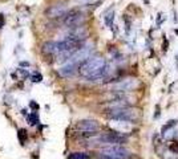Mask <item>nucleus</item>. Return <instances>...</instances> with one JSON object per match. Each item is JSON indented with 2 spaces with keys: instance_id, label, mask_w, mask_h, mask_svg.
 <instances>
[{
  "instance_id": "7",
  "label": "nucleus",
  "mask_w": 178,
  "mask_h": 159,
  "mask_svg": "<svg viewBox=\"0 0 178 159\" xmlns=\"http://www.w3.org/2000/svg\"><path fill=\"white\" fill-rule=\"evenodd\" d=\"M100 140H103L104 143H109V145H120L126 142L125 135L120 134L118 131H110V133H105V134L100 135Z\"/></svg>"
},
{
  "instance_id": "14",
  "label": "nucleus",
  "mask_w": 178,
  "mask_h": 159,
  "mask_svg": "<svg viewBox=\"0 0 178 159\" xmlns=\"http://www.w3.org/2000/svg\"><path fill=\"white\" fill-rule=\"evenodd\" d=\"M19 138H20V142L24 145V142L27 140V134H25V130H19Z\"/></svg>"
},
{
  "instance_id": "10",
  "label": "nucleus",
  "mask_w": 178,
  "mask_h": 159,
  "mask_svg": "<svg viewBox=\"0 0 178 159\" xmlns=\"http://www.w3.org/2000/svg\"><path fill=\"white\" fill-rule=\"evenodd\" d=\"M77 70H78V66L68 61L65 65H63L61 68H59L57 72H59V74L61 76V77H71V76H73Z\"/></svg>"
},
{
  "instance_id": "8",
  "label": "nucleus",
  "mask_w": 178,
  "mask_h": 159,
  "mask_svg": "<svg viewBox=\"0 0 178 159\" xmlns=\"http://www.w3.org/2000/svg\"><path fill=\"white\" fill-rule=\"evenodd\" d=\"M75 129L81 133H96L100 129V125L94 119H81L76 123Z\"/></svg>"
},
{
  "instance_id": "15",
  "label": "nucleus",
  "mask_w": 178,
  "mask_h": 159,
  "mask_svg": "<svg viewBox=\"0 0 178 159\" xmlns=\"http://www.w3.org/2000/svg\"><path fill=\"white\" fill-rule=\"evenodd\" d=\"M41 76L40 74H36V76H33V77H32V81L33 82H39V81H41Z\"/></svg>"
},
{
  "instance_id": "13",
  "label": "nucleus",
  "mask_w": 178,
  "mask_h": 159,
  "mask_svg": "<svg viewBox=\"0 0 178 159\" xmlns=\"http://www.w3.org/2000/svg\"><path fill=\"white\" fill-rule=\"evenodd\" d=\"M75 1L80 6H96V4L101 3L103 0H75Z\"/></svg>"
},
{
  "instance_id": "3",
  "label": "nucleus",
  "mask_w": 178,
  "mask_h": 159,
  "mask_svg": "<svg viewBox=\"0 0 178 159\" xmlns=\"http://www.w3.org/2000/svg\"><path fill=\"white\" fill-rule=\"evenodd\" d=\"M100 155H104L110 159H130L132 154L129 153L125 147L120 145H110L100 150Z\"/></svg>"
},
{
  "instance_id": "9",
  "label": "nucleus",
  "mask_w": 178,
  "mask_h": 159,
  "mask_svg": "<svg viewBox=\"0 0 178 159\" xmlns=\"http://www.w3.org/2000/svg\"><path fill=\"white\" fill-rule=\"evenodd\" d=\"M66 12H68V6L60 3V4L51 6L47 10V16L49 19H57V17H63Z\"/></svg>"
},
{
  "instance_id": "2",
  "label": "nucleus",
  "mask_w": 178,
  "mask_h": 159,
  "mask_svg": "<svg viewBox=\"0 0 178 159\" xmlns=\"http://www.w3.org/2000/svg\"><path fill=\"white\" fill-rule=\"evenodd\" d=\"M106 116L113 121L128 122V123H134L140 119V113L134 109H130L128 106L122 107H114V109H108Z\"/></svg>"
},
{
  "instance_id": "11",
  "label": "nucleus",
  "mask_w": 178,
  "mask_h": 159,
  "mask_svg": "<svg viewBox=\"0 0 178 159\" xmlns=\"http://www.w3.org/2000/svg\"><path fill=\"white\" fill-rule=\"evenodd\" d=\"M68 159H91V155L87 153H81V151H77V153H72L68 156Z\"/></svg>"
},
{
  "instance_id": "5",
  "label": "nucleus",
  "mask_w": 178,
  "mask_h": 159,
  "mask_svg": "<svg viewBox=\"0 0 178 159\" xmlns=\"http://www.w3.org/2000/svg\"><path fill=\"white\" fill-rule=\"evenodd\" d=\"M140 86V82H138L137 78H133V77H126V78H122V80H118L117 82H114L112 86V89L114 92H132V90H136L137 87Z\"/></svg>"
},
{
  "instance_id": "4",
  "label": "nucleus",
  "mask_w": 178,
  "mask_h": 159,
  "mask_svg": "<svg viewBox=\"0 0 178 159\" xmlns=\"http://www.w3.org/2000/svg\"><path fill=\"white\" fill-rule=\"evenodd\" d=\"M87 20V15L81 10H72L68 11L63 16V23L65 27L69 28H76V27H81Z\"/></svg>"
},
{
  "instance_id": "1",
  "label": "nucleus",
  "mask_w": 178,
  "mask_h": 159,
  "mask_svg": "<svg viewBox=\"0 0 178 159\" xmlns=\"http://www.w3.org/2000/svg\"><path fill=\"white\" fill-rule=\"evenodd\" d=\"M78 73L87 80H98L103 78L108 73V65H106V60L101 56H94L89 57L85 60L81 65L78 66Z\"/></svg>"
},
{
  "instance_id": "6",
  "label": "nucleus",
  "mask_w": 178,
  "mask_h": 159,
  "mask_svg": "<svg viewBox=\"0 0 178 159\" xmlns=\"http://www.w3.org/2000/svg\"><path fill=\"white\" fill-rule=\"evenodd\" d=\"M92 52H93V48L92 47H88V45L87 47H80L75 53H73L72 56L69 57L68 61L75 64V65H77V66H80L85 60H88L89 57H91Z\"/></svg>"
},
{
  "instance_id": "16",
  "label": "nucleus",
  "mask_w": 178,
  "mask_h": 159,
  "mask_svg": "<svg viewBox=\"0 0 178 159\" xmlns=\"http://www.w3.org/2000/svg\"><path fill=\"white\" fill-rule=\"evenodd\" d=\"M174 143H175V142H174ZM172 150L174 151V153H178V143L173 145V146H172Z\"/></svg>"
},
{
  "instance_id": "17",
  "label": "nucleus",
  "mask_w": 178,
  "mask_h": 159,
  "mask_svg": "<svg viewBox=\"0 0 178 159\" xmlns=\"http://www.w3.org/2000/svg\"><path fill=\"white\" fill-rule=\"evenodd\" d=\"M4 25V17H3V15H0V28Z\"/></svg>"
},
{
  "instance_id": "12",
  "label": "nucleus",
  "mask_w": 178,
  "mask_h": 159,
  "mask_svg": "<svg viewBox=\"0 0 178 159\" xmlns=\"http://www.w3.org/2000/svg\"><path fill=\"white\" fill-rule=\"evenodd\" d=\"M113 20H114V11L112 10L105 15V24L108 28H112L113 27Z\"/></svg>"
}]
</instances>
